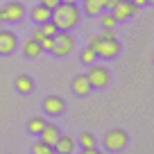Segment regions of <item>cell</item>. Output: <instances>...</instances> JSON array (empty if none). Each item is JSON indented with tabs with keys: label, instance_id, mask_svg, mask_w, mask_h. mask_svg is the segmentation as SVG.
<instances>
[{
	"label": "cell",
	"instance_id": "cell-1",
	"mask_svg": "<svg viewBox=\"0 0 154 154\" xmlns=\"http://www.w3.org/2000/svg\"><path fill=\"white\" fill-rule=\"evenodd\" d=\"M50 20L57 25V29H72L79 23V9L75 2H59L50 9Z\"/></svg>",
	"mask_w": 154,
	"mask_h": 154
},
{
	"label": "cell",
	"instance_id": "cell-2",
	"mask_svg": "<svg viewBox=\"0 0 154 154\" xmlns=\"http://www.w3.org/2000/svg\"><path fill=\"white\" fill-rule=\"evenodd\" d=\"M75 50V38L72 34H68V29H57V34L52 36V48L50 52L57 54V57H66Z\"/></svg>",
	"mask_w": 154,
	"mask_h": 154
},
{
	"label": "cell",
	"instance_id": "cell-3",
	"mask_svg": "<svg viewBox=\"0 0 154 154\" xmlns=\"http://www.w3.org/2000/svg\"><path fill=\"white\" fill-rule=\"evenodd\" d=\"M86 79L91 84V88H104L111 82V70L106 66H91V70L86 72Z\"/></svg>",
	"mask_w": 154,
	"mask_h": 154
},
{
	"label": "cell",
	"instance_id": "cell-4",
	"mask_svg": "<svg viewBox=\"0 0 154 154\" xmlns=\"http://www.w3.org/2000/svg\"><path fill=\"white\" fill-rule=\"evenodd\" d=\"M25 16V7L20 2H7L0 7V20L2 23H16Z\"/></svg>",
	"mask_w": 154,
	"mask_h": 154
},
{
	"label": "cell",
	"instance_id": "cell-5",
	"mask_svg": "<svg viewBox=\"0 0 154 154\" xmlns=\"http://www.w3.org/2000/svg\"><path fill=\"white\" fill-rule=\"evenodd\" d=\"M127 145V134L122 129H109L104 134V147L111 149V152H118Z\"/></svg>",
	"mask_w": 154,
	"mask_h": 154
},
{
	"label": "cell",
	"instance_id": "cell-6",
	"mask_svg": "<svg viewBox=\"0 0 154 154\" xmlns=\"http://www.w3.org/2000/svg\"><path fill=\"white\" fill-rule=\"evenodd\" d=\"M136 9H138V7H136L131 0H118L116 7L111 9V14L116 16V20H127V18H131V16L136 14Z\"/></svg>",
	"mask_w": 154,
	"mask_h": 154
},
{
	"label": "cell",
	"instance_id": "cell-7",
	"mask_svg": "<svg viewBox=\"0 0 154 154\" xmlns=\"http://www.w3.org/2000/svg\"><path fill=\"white\" fill-rule=\"evenodd\" d=\"M118 50H120V43H118V38H100L95 45V54H100V57H116L118 54Z\"/></svg>",
	"mask_w": 154,
	"mask_h": 154
},
{
	"label": "cell",
	"instance_id": "cell-8",
	"mask_svg": "<svg viewBox=\"0 0 154 154\" xmlns=\"http://www.w3.org/2000/svg\"><path fill=\"white\" fill-rule=\"evenodd\" d=\"M18 45V38L9 29H0V54H11Z\"/></svg>",
	"mask_w": 154,
	"mask_h": 154
},
{
	"label": "cell",
	"instance_id": "cell-9",
	"mask_svg": "<svg viewBox=\"0 0 154 154\" xmlns=\"http://www.w3.org/2000/svg\"><path fill=\"white\" fill-rule=\"evenodd\" d=\"M63 106H66V102L59 95H48L43 100V109H45V113H50V116H59L63 111Z\"/></svg>",
	"mask_w": 154,
	"mask_h": 154
},
{
	"label": "cell",
	"instance_id": "cell-10",
	"mask_svg": "<svg viewBox=\"0 0 154 154\" xmlns=\"http://www.w3.org/2000/svg\"><path fill=\"white\" fill-rule=\"evenodd\" d=\"M52 149L54 152H59V154H70L72 149H75V140H72V136H68V134H59V138H57V143L52 145Z\"/></svg>",
	"mask_w": 154,
	"mask_h": 154
},
{
	"label": "cell",
	"instance_id": "cell-11",
	"mask_svg": "<svg viewBox=\"0 0 154 154\" xmlns=\"http://www.w3.org/2000/svg\"><path fill=\"white\" fill-rule=\"evenodd\" d=\"M59 134H61V131H59V127H57V125H50V122H45V125H43V129L38 131L41 140H45L48 145H54V143H57Z\"/></svg>",
	"mask_w": 154,
	"mask_h": 154
},
{
	"label": "cell",
	"instance_id": "cell-12",
	"mask_svg": "<svg viewBox=\"0 0 154 154\" xmlns=\"http://www.w3.org/2000/svg\"><path fill=\"white\" fill-rule=\"evenodd\" d=\"M20 50H23V54H27V57H38V54L43 52L41 43H38V41H34L32 36H29V38H25V41H23Z\"/></svg>",
	"mask_w": 154,
	"mask_h": 154
},
{
	"label": "cell",
	"instance_id": "cell-13",
	"mask_svg": "<svg viewBox=\"0 0 154 154\" xmlns=\"http://www.w3.org/2000/svg\"><path fill=\"white\" fill-rule=\"evenodd\" d=\"M82 9L86 11L88 16H97L104 9V0H82Z\"/></svg>",
	"mask_w": 154,
	"mask_h": 154
},
{
	"label": "cell",
	"instance_id": "cell-14",
	"mask_svg": "<svg viewBox=\"0 0 154 154\" xmlns=\"http://www.w3.org/2000/svg\"><path fill=\"white\" fill-rule=\"evenodd\" d=\"M72 91H75L77 95H86V93L91 91V84H88L86 75H77L75 79H72Z\"/></svg>",
	"mask_w": 154,
	"mask_h": 154
},
{
	"label": "cell",
	"instance_id": "cell-15",
	"mask_svg": "<svg viewBox=\"0 0 154 154\" xmlns=\"http://www.w3.org/2000/svg\"><path fill=\"white\" fill-rule=\"evenodd\" d=\"M29 16H32L34 23H43V20H48V18H50V9H48L45 5H41V2H38L36 7H32Z\"/></svg>",
	"mask_w": 154,
	"mask_h": 154
},
{
	"label": "cell",
	"instance_id": "cell-16",
	"mask_svg": "<svg viewBox=\"0 0 154 154\" xmlns=\"http://www.w3.org/2000/svg\"><path fill=\"white\" fill-rule=\"evenodd\" d=\"M32 88H34L32 77H27V75H18L16 77V91L18 93H29Z\"/></svg>",
	"mask_w": 154,
	"mask_h": 154
},
{
	"label": "cell",
	"instance_id": "cell-17",
	"mask_svg": "<svg viewBox=\"0 0 154 154\" xmlns=\"http://www.w3.org/2000/svg\"><path fill=\"white\" fill-rule=\"evenodd\" d=\"M43 125H45L43 118H38V116H36V118H29V120H27V131L34 134V136H38V131L43 129Z\"/></svg>",
	"mask_w": 154,
	"mask_h": 154
},
{
	"label": "cell",
	"instance_id": "cell-18",
	"mask_svg": "<svg viewBox=\"0 0 154 154\" xmlns=\"http://www.w3.org/2000/svg\"><path fill=\"white\" fill-rule=\"evenodd\" d=\"M38 27H41V32L45 34V36H54V34H57V25L52 23V20H43V23H38Z\"/></svg>",
	"mask_w": 154,
	"mask_h": 154
},
{
	"label": "cell",
	"instance_id": "cell-19",
	"mask_svg": "<svg viewBox=\"0 0 154 154\" xmlns=\"http://www.w3.org/2000/svg\"><path fill=\"white\" fill-rule=\"evenodd\" d=\"M116 23H118V20H116V16L111 14H100V25L102 27H116Z\"/></svg>",
	"mask_w": 154,
	"mask_h": 154
},
{
	"label": "cell",
	"instance_id": "cell-20",
	"mask_svg": "<svg viewBox=\"0 0 154 154\" xmlns=\"http://www.w3.org/2000/svg\"><path fill=\"white\" fill-rule=\"evenodd\" d=\"M32 152L34 154H50V152H52V145H48L45 140H41V143H34Z\"/></svg>",
	"mask_w": 154,
	"mask_h": 154
},
{
	"label": "cell",
	"instance_id": "cell-21",
	"mask_svg": "<svg viewBox=\"0 0 154 154\" xmlns=\"http://www.w3.org/2000/svg\"><path fill=\"white\" fill-rule=\"evenodd\" d=\"M95 57H97V54H95V50H93V48H88V45L82 50V63H93V61H95Z\"/></svg>",
	"mask_w": 154,
	"mask_h": 154
},
{
	"label": "cell",
	"instance_id": "cell-22",
	"mask_svg": "<svg viewBox=\"0 0 154 154\" xmlns=\"http://www.w3.org/2000/svg\"><path fill=\"white\" fill-rule=\"evenodd\" d=\"M38 43H41V48H43V50H50V48H52V36H43Z\"/></svg>",
	"mask_w": 154,
	"mask_h": 154
},
{
	"label": "cell",
	"instance_id": "cell-23",
	"mask_svg": "<svg viewBox=\"0 0 154 154\" xmlns=\"http://www.w3.org/2000/svg\"><path fill=\"white\" fill-rule=\"evenodd\" d=\"M82 145H93V134L84 131V134H82Z\"/></svg>",
	"mask_w": 154,
	"mask_h": 154
},
{
	"label": "cell",
	"instance_id": "cell-24",
	"mask_svg": "<svg viewBox=\"0 0 154 154\" xmlns=\"http://www.w3.org/2000/svg\"><path fill=\"white\" fill-rule=\"evenodd\" d=\"M38 2H41V5H45L48 9H52V7H54V5H59L61 0H38Z\"/></svg>",
	"mask_w": 154,
	"mask_h": 154
},
{
	"label": "cell",
	"instance_id": "cell-25",
	"mask_svg": "<svg viewBox=\"0 0 154 154\" xmlns=\"http://www.w3.org/2000/svg\"><path fill=\"white\" fill-rule=\"evenodd\" d=\"M43 36H45V34L41 32V27H36V29H34V32H32V38H34V41H41V38H43Z\"/></svg>",
	"mask_w": 154,
	"mask_h": 154
},
{
	"label": "cell",
	"instance_id": "cell-26",
	"mask_svg": "<svg viewBox=\"0 0 154 154\" xmlns=\"http://www.w3.org/2000/svg\"><path fill=\"white\" fill-rule=\"evenodd\" d=\"M116 2H118V0H104V9H113V7H116Z\"/></svg>",
	"mask_w": 154,
	"mask_h": 154
},
{
	"label": "cell",
	"instance_id": "cell-27",
	"mask_svg": "<svg viewBox=\"0 0 154 154\" xmlns=\"http://www.w3.org/2000/svg\"><path fill=\"white\" fill-rule=\"evenodd\" d=\"M97 149L93 147V145H84V154H95Z\"/></svg>",
	"mask_w": 154,
	"mask_h": 154
},
{
	"label": "cell",
	"instance_id": "cell-28",
	"mask_svg": "<svg viewBox=\"0 0 154 154\" xmlns=\"http://www.w3.org/2000/svg\"><path fill=\"white\" fill-rule=\"evenodd\" d=\"M136 7H143V5H147V0H131Z\"/></svg>",
	"mask_w": 154,
	"mask_h": 154
},
{
	"label": "cell",
	"instance_id": "cell-29",
	"mask_svg": "<svg viewBox=\"0 0 154 154\" xmlns=\"http://www.w3.org/2000/svg\"><path fill=\"white\" fill-rule=\"evenodd\" d=\"M61 2H75V0H61Z\"/></svg>",
	"mask_w": 154,
	"mask_h": 154
}]
</instances>
